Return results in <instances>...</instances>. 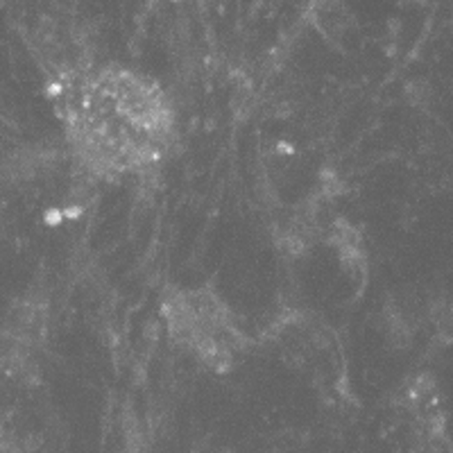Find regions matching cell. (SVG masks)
Wrapping results in <instances>:
<instances>
[{
    "label": "cell",
    "instance_id": "1",
    "mask_svg": "<svg viewBox=\"0 0 453 453\" xmlns=\"http://www.w3.org/2000/svg\"><path fill=\"white\" fill-rule=\"evenodd\" d=\"M164 318L170 338L216 372L229 370L241 356L242 334L213 290H173L165 297Z\"/></svg>",
    "mask_w": 453,
    "mask_h": 453
},
{
    "label": "cell",
    "instance_id": "2",
    "mask_svg": "<svg viewBox=\"0 0 453 453\" xmlns=\"http://www.w3.org/2000/svg\"><path fill=\"white\" fill-rule=\"evenodd\" d=\"M32 50L52 87L59 88L93 73V46L82 23L68 16H48L35 27Z\"/></svg>",
    "mask_w": 453,
    "mask_h": 453
},
{
    "label": "cell",
    "instance_id": "3",
    "mask_svg": "<svg viewBox=\"0 0 453 453\" xmlns=\"http://www.w3.org/2000/svg\"><path fill=\"white\" fill-rule=\"evenodd\" d=\"M0 209H3V188H0Z\"/></svg>",
    "mask_w": 453,
    "mask_h": 453
}]
</instances>
